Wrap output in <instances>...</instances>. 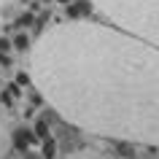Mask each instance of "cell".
Wrapping results in <instances>:
<instances>
[{
    "instance_id": "6",
    "label": "cell",
    "mask_w": 159,
    "mask_h": 159,
    "mask_svg": "<svg viewBox=\"0 0 159 159\" xmlns=\"http://www.w3.org/2000/svg\"><path fill=\"white\" fill-rule=\"evenodd\" d=\"M14 49L16 51H27V49H33V43H30V38H27L25 33H19L16 38H14Z\"/></svg>"
},
{
    "instance_id": "14",
    "label": "cell",
    "mask_w": 159,
    "mask_h": 159,
    "mask_svg": "<svg viewBox=\"0 0 159 159\" xmlns=\"http://www.w3.org/2000/svg\"><path fill=\"white\" fill-rule=\"evenodd\" d=\"M6 146V132H3V121H0V148Z\"/></svg>"
},
{
    "instance_id": "9",
    "label": "cell",
    "mask_w": 159,
    "mask_h": 159,
    "mask_svg": "<svg viewBox=\"0 0 159 159\" xmlns=\"http://www.w3.org/2000/svg\"><path fill=\"white\" fill-rule=\"evenodd\" d=\"M16 84H19V86H30V84H33L30 70H19V73H16Z\"/></svg>"
},
{
    "instance_id": "16",
    "label": "cell",
    "mask_w": 159,
    "mask_h": 159,
    "mask_svg": "<svg viewBox=\"0 0 159 159\" xmlns=\"http://www.w3.org/2000/svg\"><path fill=\"white\" fill-rule=\"evenodd\" d=\"M6 3H8V0H0V6H6Z\"/></svg>"
},
{
    "instance_id": "3",
    "label": "cell",
    "mask_w": 159,
    "mask_h": 159,
    "mask_svg": "<svg viewBox=\"0 0 159 159\" xmlns=\"http://www.w3.org/2000/svg\"><path fill=\"white\" fill-rule=\"evenodd\" d=\"M92 8H94L92 0H75L73 6H67V16H70V22H81V16L89 14Z\"/></svg>"
},
{
    "instance_id": "17",
    "label": "cell",
    "mask_w": 159,
    "mask_h": 159,
    "mask_svg": "<svg viewBox=\"0 0 159 159\" xmlns=\"http://www.w3.org/2000/svg\"><path fill=\"white\" fill-rule=\"evenodd\" d=\"M38 3H51V0H38Z\"/></svg>"
},
{
    "instance_id": "1",
    "label": "cell",
    "mask_w": 159,
    "mask_h": 159,
    "mask_svg": "<svg viewBox=\"0 0 159 159\" xmlns=\"http://www.w3.org/2000/svg\"><path fill=\"white\" fill-rule=\"evenodd\" d=\"M35 89L70 124L159 146V49L97 22L54 25L30 49Z\"/></svg>"
},
{
    "instance_id": "5",
    "label": "cell",
    "mask_w": 159,
    "mask_h": 159,
    "mask_svg": "<svg viewBox=\"0 0 159 159\" xmlns=\"http://www.w3.org/2000/svg\"><path fill=\"white\" fill-rule=\"evenodd\" d=\"M35 138H41L43 143L46 140H51V129H49V124H46V121H35Z\"/></svg>"
},
{
    "instance_id": "8",
    "label": "cell",
    "mask_w": 159,
    "mask_h": 159,
    "mask_svg": "<svg viewBox=\"0 0 159 159\" xmlns=\"http://www.w3.org/2000/svg\"><path fill=\"white\" fill-rule=\"evenodd\" d=\"M65 159H108V157H102L97 151H78V154H67Z\"/></svg>"
},
{
    "instance_id": "7",
    "label": "cell",
    "mask_w": 159,
    "mask_h": 159,
    "mask_svg": "<svg viewBox=\"0 0 159 159\" xmlns=\"http://www.w3.org/2000/svg\"><path fill=\"white\" fill-rule=\"evenodd\" d=\"M41 157L43 159H57V143L46 140V143H43V148H41Z\"/></svg>"
},
{
    "instance_id": "2",
    "label": "cell",
    "mask_w": 159,
    "mask_h": 159,
    "mask_svg": "<svg viewBox=\"0 0 159 159\" xmlns=\"http://www.w3.org/2000/svg\"><path fill=\"white\" fill-rule=\"evenodd\" d=\"M116 30L159 49V0H92Z\"/></svg>"
},
{
    "instance_id": "11",
    "label": "cell",
    "mask_w": 159,
    "mask_h": 159,
    "mask_svg": "<svg viewBox=\"0 0 159 159\" xmlns=\"http://www.w3.org/2000/svg\"><path fill=\"white\" fill-rule=\"evenodd\" d=\"M11 46H14V41H8V38H0V54H6Z\"/></svg>"
},
{
    "instance_id": "10",
    "label": "cell",
    "mask_w": 159,
    "mask_h": 159,
    "mask_svg": "<svg viewBox=\"0 0 159 159\" xmlns=\"http://www.w3.org/2000/svg\"><path fill=\"white\" fill-rule=\"evenodd\" d=\"M6 92H8V94H11V100H14V97H22V86H19L16 81H14V84H8V86H6Z\"/></svg>"
},
{
    "instance_id": "4",
    "label": "cell",
    "mask_w": 159,
    "mask_h": 159,
    "mask_svg": "<svg viewBox=\"0 0 159 159\" xmlns=\"http://www.w3.org/2000/svg\"><path fill=\"white\" fill-rule=\"evenodd\" d=\"M33 135L35 132H30V129H16V132H14V143H16V148L19 151H27V146L33 143Z\"/></svg>"
},
{
    "instance_id": "15",
    "label": "cell",
    "mask_w": 159,
    "mask_h": 159,
    "mask_svg": "<svg viewBox=\"0 0 159 159\" xmlns=\"http://www.w3.org/2000/svg\"><path fill=\"white\" fill-rule=\"evenodd\" d=\"M57 3H59V6H67V3H70V0H57Z\"/></svg>"
},
{
    "instance_id": "13",
    "label": "cell",
    "mask_w": 159,
    "mask_h": 159,
    "mask_svg": "<svg viewBox=\"0 0 159 159\" xmlns=\"http://www.w3.org/2000/svg\"><path fill=\"white\" fill-rule=\"evenodd\" d=\"M41 6H43V3H38V0H33V3H30V14H38V11H41Z\"/></svg>"
},
{
    "instance_id": "12",
    "label": "cell",
    "mask_w": 159,
    "mask_h": 159,
    "mask_svg": "<svg viewBox=\"0 0 159 159\" xmlns=\"http://www.w3.org/2000/svg\"><path fill=\"white\" fill-rule=\"evenodd\" d=\"M16 25H19V27H30V25H33V14H25V16L19 19Z\"/></svg>"
}]
</instances>
